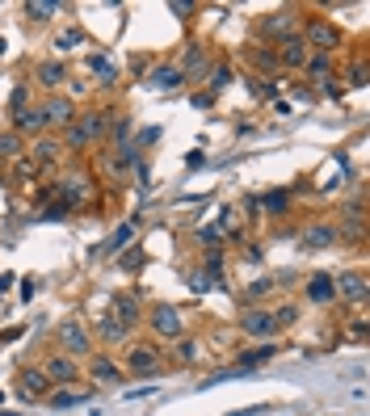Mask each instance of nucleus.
<instances>
[{
	"mask_svg": "<svg viewBox=\"0 0 370 416\" xmlns=\"http://www.w3.org/2000/svg\"><path fill=\"white\" fill-rule=\"evenodd\" d=\"M43 114H47V126H51V122H59V126H72V122H76V110H72V101H67V97L43 101Z\"/></svg>",
	"mask_w": 370,
	"mask_h": 416,
	"instance_id": "11",
	"label": "nucleus"
},
{
	"mask_svg": "<svg viewBox=\"0 0 370 416\" xmlns=\"http://www.w3.org/2000/svg\"><path fill=\"white\" fill-rule=\"evenodd\" d=\"M9 282H13V277H9V273H5V277H0V294H5V290H9Z\"/></svg>",
	"mask_w": 370,
	"mask_h": 416,
	"instance_id": "40",
	"label": "nucleus"
},
{
	"mask_svg": "<svg viewBox=\"0 0 370 416\" xmlns=\"http://www.w3.org/2000/svg\"><path fill=\"white\" fill-rule=\"evenodd\" d=\"M152 332H156V336H164V340H177V336L185 332L181 311H177V307H168V303L152 307Z\"/></svg>",
	"mask_w": 370,
	"mask_h": 416,
	"instance_id": "3",
	"label": "nucleus"
},
{
	"mask_svg": "<svg viewBox=\"0 0 370 416\" xmlns=\"http://www.w3.org/2000/svg\"><path fill=\"white\" fill-rule=\"evenodd\" d=\"M168 13H177V17H189V13H194V5H168Z\"/></svg>",
	"mask_w": 370,
	"mask_h": 416,
	"instance_id": "38",
	"label": "nucleus"
},
{
	"mask_svg": "<svg viewBox=\"0 0 370 416\" xmlns=\"http://www.w3.org/2000/svg\"><path fill=\"white\" fill-rule=\"evenodd\" d=\"M21 152V135L17 130H9V135H0V156H5V160H13Z\"/></svg>",
	"mask_w": 370,
	"mask_h": 416,
	"instance_id": "26",
	"label": "nucleus"
},
{
	"mask_svg": "<svg viewBox=\"0 0 370 416\" xmlns=\"http://www.w3.org/2000/svg\"><path fill=\"white\" fill-rule=\"evenodd\" d=\"M269 316H274V324H278V328H290L299 311H294V307H278V311H269Z\"/></svg>",
	"mask_w": 370,
	"mask_h": 416,
	"instance_id": "29",
	"label": "nucleus"
},
{
	"mask_svg": "<svg viewBox=\"0 0 370 416\" xmlns=\"http://www.w3.org/2000/svg\"><path fill=\"white\" fill-rule=\"evenodd\" d=\"M253 63L261 72H274L278 67V47H253Z\"/></svg>",
	"mask_w": 370,
	"mask_h": 416,
	"instance_id": "23",
	"label": "nucleus"
},
{
	"mask_svg": "<svg viewBox=\"0 0 370 416\" xmlns=\"http://www.w3.org/2000/svg\"><path fill=\"white\" fill-rule=\"evenodd\" d=\"M278 354V345H257V349H248V354H240V362H235L231 370H253V366H261V362H269V358H274Z\"/></svg>",
	"mask_w": 370,
	"mask_h": 416,
	"instance_id": "17",
	"label": "nucleus"
},
{
	"mask_svg": "<svg viewBox=\"0 0 370 416\" xmlns=\"http://www.w3.org/2000/svg\"><path fill=\"white\" fill-rule=\"evenodd\" d=\"M332 290L345 294V299H354V303H362V299H366V277H362V273H341V277L332 282Z\"/></svg>",
	"mask_w": 370,
	"mask_h": 416,
	"instance_id": "14",
	"label": "nucleus"
},
{
	"mask_svg": "<svg viewBox=\"0 0 370 416\" xmlns=\"http://www.w3.org/2000/svg\"><path fill=\"white\" fill-rule=\"evenodd\" d=\"M59 152H63V143H59V139H38V143L30 148V160L47 168V164H55V160H59Z\"/></svg>",
	"mask_w": 370,
	"mask_h": 416,
	"instance_id": "16",
	"label": "nucleus"
},
{
	"mask_svg": "<svg viewBox=\"0 0 370 416\" xmlns=\"http://www.w3.org/2000/svg\"><path fill=\"white\" fill-rule=\"evenodd\" d=\"M299 38L308 43V51L328 55V51H336V47H341V30H336V25H328V21H308V34H299Z\"/></svg>",
	"mask_w": 370,
	"mask_h": 416,
	"instance_id": "1",
	"label": "nucleus"
},
{
	"mask_svg": "<svg viewBox=\"0 0 370 416\" xmlns=\"http://www.w3.org/2000/svg\"><path fill=\"white\" fill-rule=\"evenodd\" d=\"M126 370L130 374H156L160 370L156 349H152V345H130V349H126Z\"/></svg>",
	"mask_w": 370,
	"mask_h": 416,
	"instance_id": "5",
	"label": "nucleus"
},
{
	"mask_svg": "<svg viewBox=\"0 0 370 416\" xmlns=\"http://www.w3.org/2000/svg\"><path fill=\"white\" fill-rule=\"evenodd\" d=\"M101 130H106V114H80L72 126H67L63 143H67V148H84V143H93Z\"/></svg>",
	"mask_w": 370,
	"mask_h": 416,
	"instance_id": "2",
	"label": "nucleus"
},
{
	"mask_svg": "<svg viewBox=\"0 0 370 416\" xmlns=\"http://www.w3.org/2000/svg\"><path fill=\"white\" fill-rule=\"evenodd\" d=\"M240 332L265 340V336L278 332V324H274V316H269V311H244V316H240Z\"/></svg>",
	"mask_w": 370,
	"mask_h": 416,
	"instance_id": "7",
	"label": "nucleus"
},
{
	"mask_svg": "<svg viewBox=\"0 0 370 416\" xmlns=\"http://www.w3.org/2000/svg\"><path fill=\"white\" fill-rule=\"evenodd\" d=\"M265 290H269V282H253V286H248V299H257V294H265Z\"/></svg>",
	"mask_w": 370,
	"mask_h": 416,
	"instance_id": "39",
	"label": "nucleus"
},
{
	"mask_svg": "<svg viewBox=\"0 0 370 416\" xmlns=\"http://www.w3.org/2000/svg\"><path fill=\"white\" fill-rule=\"evenodd\" d=\"M93 391H55L51 395V408H76V404H84Z\"/></svg>",
	"mask_w": 370,
	"mask_h": 416,
	"instance_id": "24",
	"label": "nucleus"
},
{
	"mask_svg": "<svg viewBox=\"0 0 370 416\" xmlns=\"http://www.w3.org/2000/svg\"><path fill=\"white\" fill-rule=\"evenodd\" d=\"M130 231H135V223H122V227H118V231H114V235H110V240H106V244H101L97 253H101V257H106V253H114V249H122V244H126V240H130Z\"/></svg>",
	"mask_w": 370,
	"mask_h": 416,
	"instance_id": "25",
	"label": "nucleus"
},
{
	"mask_svg": "<svg viewBox=\"0 0 370 416\" xmlns=\"http://www.w3.org/2000/svg\"><path fill=\"white\" fill-rule=\"evenodd\" d=\"M38 84H47V89H59V84H67V67H63V63H55V59L38 63Z\"/></svg>",
	"mask_w": 370,
	"mask_h": 416,
	"instance_id": "18",
	"label": "nucleus"
},
{
	"mask_svg": "<svg viewBox=\"0 0 370 416\" xmlns=\"http://www.w3.org/2000/svg\"><path fill=\"white\" fill-rule=\"evenodd\" d=\"M332 294H336V290H332V277H328V273H316L312 282H308V299H312V303H328Z\"/></svg>",
	"mask_w": 370,
	"mask_h": 416,
	"instance_id": "20",
	"label": "nucleus"
},
{
	"mask_svg": "<svg viewBox=\"0 0 370 416\" xmlns=\"http://www.w3.org/2000/svg\"><path fill=\"white\" fill-rule=\"evenodd\" d=\"M303 67H308L312 76H324L328 80V55H308V63H303Z\"/></svg>",
	"mask_w": 370,
	"mask_h": 416,
	"instance_id": "28",
	"label": "nucleus"
},
{
	"mask_svg": "<svg viewBox=\"0 0 370 416\" xmlns=\"http://www.w3.org/2000/svg\"><path fill=\"white\" fill-rule=\"evenodd\" d=\"M336 240H341V231H336V227H328V223H320V227H312L308 235H303L299 244H303V253H316V249H332Z\"/></svg>",
	"mask_w": 370,
	"mask_h": 416,
	"instance_id": "10",
	"label": "nucleus"
},
{
	"mask_svg": "<svg viewBox=\"0 0 370 416\" xmlns=\"http://www.w3.org/2000/svg\"><path fill=\"white\" fill-rule=\"evenodd\" d=\"M89 63H93V72H97V76H101V80H106V84H110V80H114V76H118V72H114V63H110V59H101V55H93V59H89Z\"/></svg>",
	"mask_w": 370,
	"mask_h": 416,
	"instance_id": "27",
	"label": "nucleus"
},
{
	"mask_svg": "<svg viewBox=\"0 0 370 416\" xmlns=\"http://www.w3.org/2000/svg\"><path fill=\"white\" fill-rule=\"evenodd\" d=\"M265 211L282 215V211H286V194H282V189H278V194H265Z\"/></svg>",
	"mask_w": 370,
	"mask_h": 416,
	"instance_id": "31",
	"label": "nucleus"
},
{
	"mask_svg": "<svg viewBox=\"0 0 370 416\" xmlns=\"http://www.w3.org/2000/svg\"><path fill=\"white\" fill-rule=\"evenodd\" d=\"M261 34H265V38H278V43L294 38V34H299V17H294V9H278V13L261 17Z\"/></svg>",
	"mask_w": 370,
	"mask_h": 416,
	"instance_id": "4",
	"label": "nucleus"
},
{
	"mask_svg": "<svg viewBox=\"0 0 370 416\" xmlns=\"http://www.w3.org/2000/svg\"><path fill=\"white\" fill-rule=\"evenodd\" d=\"M30 130H47V114H43V106L17 110V135H30Z\"/></svg>",
	"mask_w": 370,
	"mask_h": 416,
	"instance_id": "19",
	"label": "nucleus"
},
{
	"mask_svg": "<svg viewBox=\"0 0 370 416\" xmlns=\"http://www.w3.org/2000/svg\"><path fill=\"white\" fill-rule=\"evenodd\" d=\"M126 135H130V122H126V118H118V122H114V139H126Z\"/></svg>",
	"mask_w": 370,
	"mask_h": 416,
	"instance_id": "37",
	"label": "nucleus"
},
{
	"mask_svg": "<svg viewBox=\"0 0 370 416\" xmlns=\"http://www.w3.org/2000/svg\"><path fill=\"white\" fill-rule=\"evenodd\" d=\"M25 13H30L34 21H47L51 13H59V5H25Z\"/></svg>",
	"mask_w": 370,
	"mask_h": 416,
	"instance_id": "30",
	"label": "nucleus"
},
{
	"mask_svg": "<svg viewBox=\"0 0 370 416\" xmlns=\"http://www.w3.org/2000/svg\"><path fill=\"white\" fill-rule=\"evenodd\" d=\"M185 63H189V67H207V59H202V47H189V55H185Z\"/></svg>",
	"mask_w": 370,
	"mask_h": 416,
	"instance_id": "35",
	"label": "nucleus"
},
{
	"mask_svg": "<svg viewBox=\"0 0 370 416\" xmlns=\"http://www.w3.org/2000/svg\"><path fill=\"white\" fill-rule=\"evenodd\" d=\"M110 307H114V320H118L122 328H135V324H139V316H143V311H139V299H135V294H114Z\"/></svg>",
	"mask_w": 370,
	"mask_h": 416,
	"instance_id": "9",
	"label": "nucleus"
},
{
	"mask_svg": "<svg viewBox=\"0 0 370 416\" xmlns=\"http://www.w3.org/2000/svg\"><path fill=\"white\" fill-rule=\"evenodd\" d=\"M126 332H130V328H122L114 316H101V320H97V336H106V340H126Z\"/></svg>",
	"mask_w": 370,
	"mask_h": 416,
	"instance_id": "21",
	"label": "nucleus"
},
{
	"mask_svg": "<svg viewBox=\"0 0 370 416\" xmlns=\"http://www.w3.org/2000/svg\"><path fill=\"white\" fill-rule=\"evenodd\" d=\"M148 84H152V89H160V93H168V89L185 84V72H181V67H173V63H160L156 72L148 76Z\"/></svg>",
	"mask_w": 370,
	"mask_h": 416,
	"instance_id": "12",
	"label": "nucleus"
},
{
	"mask_svg": "<svg viewBox=\"0 0 370 416\" xmlns=\"http://www.w3.org/2000/svg\"><path fill=\"white\" fill-rule=\"evenodd\" d=\"M43 374L51 378V383H72V378H76L80 370H76V362H72V358H63V354H59V358H51V362H47V370H43Z\"/></svg>",
	"mask_w": 370,
	"mask_h": 416,
	"instance_id": "15",
	"label": "nucleus"
},
{
	"mask_svg": "<svg viewBox=\"0 0 370 416\" xmlns=\"http://www.w3.org/2000/svg\"><path fill=\"white\" fill-rule=\"evenodd\" d=\"M67 211H72V206H63V202H55V206H47V211H43L38 219H43V223H55V219H63Z\"/></svg>",
	"mask_w": 370,
	"mask_h": 416,
	"instance_id": "32",
	"label": "nucleus"
},
{
	"mask_svg": "<svg viewBox=\"0 0 370 416\" xmlns=\"http://www.w3.org/2000/svg\"><path fill=\"white\" fill-rule=\"evenodd\" d=\"M80 43V30H67V34H59L55 38V51H67V47H76Z\"/></svg>",
	"mask_w": 370,
	"mask_h": 416,
	"instance_id": "33",
	"label": "nucleus"
},
{
	"mask_svg": "<svg viewBox=\"0 0 370 416\" xmlns=\"http://www.w3.org/2000/svg\"><path fill=\"white\" fill-rule=\"evenodd\" d=\"M93 378H101V383H118L122 370H118L110 358H93Z\"/></svg>",
	"mask_w": 370,
	"mask_h": 416,
	"instance_id": "22",
	"label": "nucleus"
},
{
	"mask_svg": "<svg viewBox=\"0 0 370 416\" xmlns=\"http://www.w3.org/2000/svg\"><path fill=\"white\" fill-rule=\"evenodd\" d=\"M194 358H198V345L194 340H181L177 345V362H194Z\"/></svg>",
	"mask_w": 370,
	"mask_h": 416,
	"instance_id": "34",
	"label": "nucleus"
},
{
	"mask_svg": "<svg viewBox=\"0 0 370 416\" xmlns=\"http://www.w3.org/2000/svg\"><path fill=\"white\" fill-rule=\"evenodd\" d=\"M308 55H312V51H308V43H303L299 34L278 47V63H286V67H303V63H308Z\"/></svg>",
	"mask_w": 370,
	"mask_h": 416,
	"instance_id": "13",
	"label": "nucleus"
},
{
	"mask_svg": "<svg viewBox=\"0 0 370 416\" xmlns=\"http://www.w3.org/2000/svg\"><path fill=\"white\" fill-rule=\"evenodd\" d=\"M59 340H63L72 354H93V340H89V332H84V324H80V320L59 324Z\"/></svg>",
	"mask_w": 370,
	"mask_h": 416,
	"instance_id": "8",
	"label": "nucleus"
},
{
	"mask_svg": "<svg viewBox=\"0 0 370 416\" xmlns=\"http://www.w3.org/2000/svg\"><path fill=\"white\" fill-rule=\"evenodd\" d=\"M227 80H231L227 67H215V89H227Z\"/></svg>",
	"mask_w": 370,
	"mask_h": 416,
	"instance_id": "36",
	"label": "nucleus"
},
{
	"mask_svg": "<svg viewBox=\"0 0 370 416\" xmlns=\"http://www.w3.org/2000/svg\"><path fill=\"white\" fill-rule=\"evenodd\" d=\"M17 387H21V400H43V395L51 391V378H47L43 370L25 366V370L17 374Z\"/></svg>",
	"mask_w": 370,
	"mask_h": 416,
	"instance_id": "6",
	"label": "nucleus"
}]
</instances>
